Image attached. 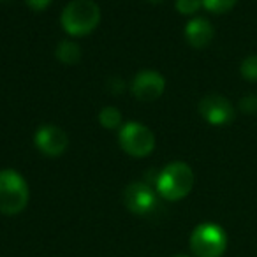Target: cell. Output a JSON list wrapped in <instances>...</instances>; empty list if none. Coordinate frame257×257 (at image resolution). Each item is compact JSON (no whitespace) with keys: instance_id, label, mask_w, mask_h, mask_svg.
Wrapping results in <instances>:
<instances>
[{"instance_id":"cell-1","label":"cell","mask_w":257,"mask_h":257,"mask_svg":"<svg viewBox=\"0 0 257 257\" xmlns=\"http://www.w3.org/2000/svg\"><path fill=\"white\" fill-rule=\"evenodd\" d=\"M100 22V8L93 0H72L62 11V29L72 37L93 32Z\"/></svg>"},{"instance_id":"cell-2","label":"cell","mask_w":257,"mask_h":257,"mask_svg":"<svg viewBox=\"0 0 257 257\" xmlns=\"http://www.w3.org/2000/svg\"><path fill=\"white\" fill-rule=\"evenodd\" d=\"M157 192L168 201H180L190 194L194 187V171L187 162L176 161L168 164L155 180Z\"/></svg>"},{"instance_id":"cell-3","label":"cell","mask_w":257,"mask_h":257,"mask_svg":"<svg viewBox=\"0 0 257 257\" xmlns=\"http://www.w3.org/2000/svg\"><path fill=\"white\" fill-rule=\"evenodd\" d=\"M29 185L15 169L0 171V213L18 215L29 204Z\"/></svg>"},{"instance_id":"cell-4","label":"cell","mask_w":257,"mask_h":257,"mask_svg":"<svg viewBox=\"0 0 257 257\" xmlns=\"http://www.w3.org/2000/svg\"><path fill=\"white\" fill-rule=\"evenodd\" d=\"M227 248V234L217 224L204 222L190 234V250L196 257H220Z\"/></svg>"},{"instance_id":"cell-5","label":"cell","mask_w":257,"mask_h":257,"mask_svg":"<svg viewBox=\"0 0 257 257\" xmlns=\"http://www.w3.org/2000/svg\"><path fill=\"white\" fill-rule=\"evenodd\" d=\"M120 147L131 157H147L155 148V134L143 123L128 121L118 134Z\"/></svg>"},{"instance_id":"cell-6","label":"cell","mask_w":257,"mask_h":257,"mask_svg":"<svg viewBox=\"0 0 257 257\" xmlns=\"http://www.w3.org/2000/svg\"><path fill=\"white\" fill-rule=\"evenodd\" d=\"M123 204L134 215H148L157 206V194L148 183L134 182L123 190Z\"/></svg>"},{"instance_id":"cell-7","label":"cell","mask_w":257,"mask_h":257,"mask_svg":"<svg viewBox=\"0 0 257 257\" xmlns=\"http://www.w3.org/2000/svg\"><path fill=\"white\" fill-rule=\"evenodd\" d=\"M199 114L208 121L210 125L215 127H224V125L231 123L234 120V107L225 97L211 93L199 100Z\"/></svg>"},{"instance_id":"cell-8","label":"cell","mask_w":257,"mask_h":257,"mask_svg":"<svg viewBox=\"0 0 257 257\" xmlns=\"http://www.w3.org/2000/svg\"><path fill=\"white\" fill-rule=\"evenodd\" d=\"M34 141H36V147L39 148L41 154H44L46 157H60L69 147L67 134L60 127L51 123L37 128Z\"/></svg>"},{"instance_id":"cell-9","label":"cell","mask_w":257,"mask_h":257,"mask_svg":"<svg viewBox=\"0 0 257 257\" xmlns=\"http://www.w3.org/2000/svg\"><path fill=\"white\" fill-rule=\"evenodd\" d=\"M131 90H133L136 99L145 100V102H152V100H157L164 93L166 79L157 71H141L133 79Z\"/></svg>"},{"instance_id":"cell-10","label":"cell","mask_w":257,"mask_h":257,"mask_svg":"<svg viewBox=\"0 0 257 257\" xmlns=\"http://www.w3.org/2000/svg\"><path fill=\"white\" fill-rule=\"evenodd\" d=\"M213 27L206 18H194L185 27V39L192 48H206L213 39Z\"/></svg>"},{"instance_id":"cell-11","label":"cell","mask_w":257,"mask_h":257,"mask_svg":"<svg viewBox=\"0 0 257 257\" xmlns=\"http://www.w3.org/2000/svg\"><path fill=\"white\" fill-rule=\"evenodd\" d=\"M55 57L65 65H74L81 60V48L74 41H62L55 50Z\"/></svg>"},{"instance_id":"cell-12","label":"cell","mask_w":257,"mask_h":257,"mask_svg":"<svg viewBox=\"0 0 257 257\" xmlns=\"http://www.w3.org/2000/svg\"><path fill=\"white\" fill-rule=\"evenodd\" d=\"M99 121L104 128H116L121 123V113L114 106H106L99 111Z\"/></svg>"},{"instance_id":"cell-13","label":"cell","mask_w":257,"mask_h":257,"mask_svg":"<svg viewBox=\"0 0 257 257\" xmlns=\"http://www.w3.org/2000/svg\"><path fill=\"white\" fill-rule=\"evenodd\" d=\"M238 0H203V8L213 15H224L231 11Z\"/></svg>"},{"instance_id":"cell-14","label":"cell","mask_w":257,"mask_h":257,"mask_svg":"<svg viewBox=\"0 0 257 257\" xmlns=\"http://www.w3.org/2000/svg\"><path fill=\"white\" fill-rule=\"evenodd\" d=\"M239 72L245 79L248 81H257V55H248L245 60L241 62Z\"/></svg>"},{"instance_id":"cell-15","label":"cell","mask_w":257,"mask_h":257,"mask_svg":"<svg viewBox=\"0 0 257 257\" xmlns=\"http://www.w3.org/2000/svg\"><path fill=\"white\" fill-rule=\"evenodd\" d=\"M175 6L180 15L190 16V15H196L203 8V0H176Z\"/></svg>"},{"instance_id":"cell-16","label":"cell","mask_w":257,"mask_h":257,"mask_svg":"<svg viewBox=\"0 0 257 257\" xmlns=\"http://www.w3.org/2000/svg\"><path fill=\"white\" fill-rule=\"evenodd\" d=\"M239 109L245 114H255L257 113V95L255 93H248V95L241 97L239 100Z\"/></svg>"},{"instance_id":"cell-17","label":"cell","mask_w":257,"mask_h":257,"mask_svg":"<svg viewBox=\"0 0 257 257\" xmlns=\"http://www.w3.org/2000/svg\"><path fill=\"white\" fill-rule=\"evenodd\" d=\"M25 2L32 11H37V13L48 9V6L51 4V0H25Z\"/></svg>"},{"instance_id":"cell-18","label":"cell","mask_w":257,"mask_h":257,"mask_svg":"<svg viewBox=\"0 0 257 257\" xmlns=\"http://www.w3.org/2000/svg\"><path fill=\"white\" fill-rule=\"evenodd\" d=\"M109 88L113 93H120L121 90H123V83H121L120 78H113V79H109Z\"/></svg>"},{"instance_id":"cell-19","label":"cell","mask_w":257,"mask_h":257,"mask_svg":"<svg viewBox=\"0 0 257 257\" xmlns=\"http://www.w3.org/2000/svg\"><path fill=\"white\" fill-rule=\"evenodd\" d=\"M150 2H154V4H159V2H162V0H150Z\"/></svg>"},{"instance_id":"cell-20","label":"cell","mask_w":257,"mask_h":257,"mask_svg":"<svg viewBox=\"0 0 257 257\" xmlns=\"http://www.w3.org/2000/svg\"><path fill=\"white\" fill-rule=\"evenodd\" d=\"M176 257H187V255H176Z\"/></svg>"}]
</instances>
